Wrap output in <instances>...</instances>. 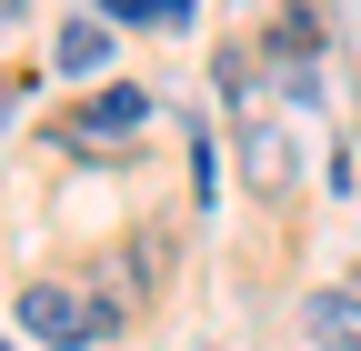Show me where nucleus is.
Returning <instances> with one entry per match:
<instances>
[{"label":"nucleus","mask_w":361,"mask_h":351,"mask_svg":"<svg viewBox=\"0 0 361 351\" xmlns=\"http://www.w3.org/2000/svg\"><path fill=\"white\" fill-rule=\"evenodd\" d=\"M301 321H311V341H322V351H361V301H351V291H311Z\"/></svg>","instance_id":"3"},{"label":"nucleus","mask_w":361,"mask_h":351,"mask_svg":"<svg viewBox=\"0 0 361 351\" xmlns=\"http://www.w3.org/2000/svg\"><path fill=\"white\" fill-rule=\"evenodd\" d=\"M191 181H201V201L221 191V141H211V130H191Z\"/></svg>","instance_id":"6"},{"label":"nucleus","mask_w":361,"mask_h":351,"mask_svg":"<svg viewBox=\"0 0 361 351\" xmlns=\"http://www.w3.org/2000/svg\"><path fill=\"white\" fill-rule=\"evenodd\" d=\"M251 171H261V181H271V191H281V181H291V141H281V130H251Z\"/></svg>","instance_id":"5"},{"label":"nucleus","mask_w":361,"mask_h":351,"mask_svg":"<svg viewBox=\"0 0 361 351\" xmlns=\"http://www.w3.org/2000/svg\"><path fill=\"white\" fill-rule=\"evenodd\" d=\"M141 121H151V91H130V80H111V91L90 101L80 121H61V141H71V151H101L111 130H141Z\"/></svg>","instance_id":"2"},{"label":"nucleus","mask_w":361,"mask_h":351,"mask_svg":"<svg viewBox=\"0 0 361 351\" xmlns=\"http://www.w3.org/2000/svg\"><path fill=\"white\" fill-rule=\"evenodd\" d=\"M0 30H11V0H0Z\"/></svg>","instance_id":"7"},{"label":"nucleus","mask_w":361,"mask_h":351,"mask_svg":"<svg viewBox=\"0 0 361 351\" xmlns=\"http://www.w3.org/2000/svg\"><path fill=\"white\" fill-rule=\"evenodd\" d=\"M20 331L51 351H90L121 331V312H111V291H80V281H20Z\"/></svg>","instance_id":"1"},{"label":"nucleus","mask_w":361,"mask_h":351,"mask_svg":"<svg viewBox=\"0 0 361 351\" xmlns=\"http://www.w3.org/2000/svg\"><path fill=\"white\" fill-rule=\"evenodd\" d=\"M0 351H11V341H0Z\"/></svg>","instance_id":"8"},{"label":"nucleus","mask_w":361,"mask_h":351,"mask_svg":"<svg viewBox=\"0 0 361 351\" xmlns=\"http://www.w3.org/2000/svg\"><path fill=\"white\" fill-rule=\"evenodd\" d=\"M51 61H61L71 80H80V70H101V61H111V20H71V30H61V51H51Z\"/></svg>","instance_id":"4"}]
</instances>
